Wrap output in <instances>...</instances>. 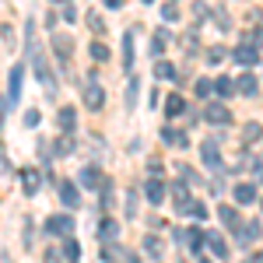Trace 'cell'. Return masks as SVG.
Here are the masks:
<instances>
[{
  "label": "cell",
  "mask_w": 263,
  "mask_h": 263,
  "mask_svg": "<svg viewBox=\"0 0 263 263\" xmlns=\"http://www.w3.org/2000/svg\"><path fill=\"white\" fill-rule=\"evenodd\" d=\"M102 102H105V91L99 88V81L88 74V81H84V105L95 112V109H102Z\"/></svg>",
  "instance_id": "6da1fadb"
},
{
  "label": "cell",
  "mask_w": 263,
  "mask_h": 263,
  "mask_svg": "<svg viewBox=\"0 0 263 263\" xmlns=\"http://www.w3.org/2000/svg\"><path fill=\"white\" fill-rule=\"evenodd\" d=\"M46 232H49V235H70V232H74V214H57V218H49V221H46Z\"/></svg>",
  "instance_id": "7a4b0ae2"
},
{
  "label": "cell",
  "mask_w": 263,
  "mask_h": 263,
  "mask_svg": "<svg viewBox=\"0 0 263 263\" xmlns=\"http://www.w3.org/2000/svg\"><path fill=\"white\" fill-rule=\"evenodd\" d=\"M39 186H42V176L35 172V168H21V190H25L28 197H35Z\"/></svg>",
  "instance_id": "3957f363"
},
{
  "label": "cell",
  "mask_w": 263,
  "mask_h": 263,
  "mask_svg": "<svg viewBox=\"0 0 263 263\" xmlns=\"http://www.w3.org/2000/svg\"><path fill=\"white\" fill-rule=\"evenodd\" d=\"M53 49H57V60L63 70H70V39L67 35H53Z\"/></svg>",
  "instance_id": "277c9868"
},
{
  "label": "cell",
  "mask_w": 263,
  "mask_h": 263,
  "mask_svg": "<svg viewBox=\"0 0 263 263\" xmlns=\"http://www.w3.org/2000/svg\"><path fill=\"white\" fill-rule=\"evenodd\" d=\"M102 256H105L109 263H126V253L120 249L116 239H102Z\"/></svg>",
  "instance_id": "5b68a950"
},
{
  "label": "cell",
  "mask_w": 263,
  "mask_h": 263,
  "mask_svg": "<svg viewBox=\"0 0 263 263\" xmlns=\"http://www.w3.org/2000/svg\"><path fill=\"white\" fill-rule=\"evenodd\" d=\"M207 120L218 123V126H228V123H232V112L224 109L221 102H211V105H207Z\"/></svg>",
  "instance_id": "8992f818"
},
{
  "label": "cell",
  "mask_w": 263,
  "mask_h": 263,
  "mask_svg": "<svg viewBox=\"0 0 263 263\" xmlns=\"http://www.w3.org/2000/svg\"><path fill=\"white\" fill-rule=\"evenodd\" d=\"M144 197H147L151 203H162L165 200V182L162 179H147L144 182Z\"/></svg>",
  "instance_id": "52a82bcc"
},
{
  "label": "cell",
  "mask_w": 263,
  "mask_h": 263,
  "mask_svg": "<svg viewBox=\"0 0 263 263\" xmlns=\"http://www.w3.org/2000/svg\"><path fill=\"white\" fill-rule=\"evenodd\" d=\"M200 155H203V162L211 165V168H221V155H218V144H214V141H203L200 144Z\"/></svg>",
  "instance_id": "ba28073f"
},
{
  "label": "cell",
  "mask_w": 263,
  "mask_h": 263,
  "mask_svg": "<svg viewBox=\"0 0 263 263\" xmlns=\"http://www.w3.org/2000/svg\"><path fill=\"white\" fill-rule=\"evenodd\" d=\"M232 57L242 63V67H253V63H260V49H253V46H239Z\"/></svg>",
  "instance_id": "9c48e42d"
},
{
  "label": "cell",
  "mask_w": 263,
  "mask_h": 263,
  "mask_svg": "<svg viewBox=\"0 0 263 263\" xmlns=\"http://www.w3.org/2000/svg\"><path fill=\"white\" fill-rule=\"evenodd\" d=\"M21 74H25V67H14V70H11V84H7V99L11 102H18L21 99Z\"/></svg>",
  "instance_id": "30bf717a"
},
{
  "label": "cell",
  "mask_w": 263,
  "mask_h": 263,
  "mask_svg": "<svg viewBox=\"0 0 263 263\" xmlns=\"http://www.w3.org/2000/svg\"><path fill=\"white\" fill-rule=\"evenodd\" d=\"M162 137H165V144H172V147H186V144H190V137H186L182 130H176V126H165Z\"/></svg>",
  "instance_id": "8fae6325"
},
{
  "label": "cell",
  "mask_w": 263,
  "mask_h": 263,
  "mask_svg": "<svg viewBox=\"0 0 263 263\" xmlns=\"http://www.w3.org/2000/svg\"><path fill=\"white\" fill-rule=\"evenodd\" d=\"M60 200L67 203V207H78V203H81V197H78V186H74V182H60Z\"/></svg>",
  "instance_id": "7c38bea8"
},
{
  "label": "cell",
  "mask_w": 263,
  "mask_h": 263,
  "mask_svg": "<svg viewBox=\"0 0 263 263\" xmlns=\"http://www.w3.org/2000/svg\"><path fill=\"white\" fill-rule=\"evenodd\" d=\"M179 239H182L186 246H190L193 253H197V249L203 246V232H200V228H186V232H179Z\"/></svg>",
  "instance_id": "4fadbf2b"
},
{
  "label": "cell",
  "mask_w": 263,
  "mask_h": 263,
  "mask_svg": "<svg viewBox=\"0 0 263 263\" xmlns=\"http://www.w3.org/2000/svg\"><path fill=\"white\" fill-rule=\"evenodd\" d=\"M172 197H176V207L186 211V207H190V186H186V182H172Z\"/></svg>",
  "instance_id": "5bb4252c"
},
{
  "label": "cell",
  "mask_w": 263,
  "mask_h": 263,
  "mask_svg": "<svg viewBox=\"0 0 263 263\" xmlns=\"http://www.w3.org/2000/svg\"><path fill=\"white\" fill-rule=\"evenodd\" d=\"M203 242L211 246V253H214L218 260H224V256H228V246H224V239H221V235H203Z\"/></svg>",
  "instance_id": "9a60e30c"
},
{
  "label": "cell",
  "mask_w": 263,
  "mask_h": 263,
  "mask_svg": "<svg viewBox=\"0 0 263 263\" xmlns=\"http://www.w3.org/2000/svg\"><path fill=\"white\" fill-rule=\"evenodd\" d=\"M168 42H172V35H168V32H155V39H151V53H155V57H162L165 49H168Z\"/></svg>",
  "instance_id": "2e32d148"
},
{
  "label": "cell",
  "mask_w": 263,
  "mask_h": 263,
  "mask_svg": "<svg viewBox=\"0 0 263 263\" xmlns=\"http://www.w3.org/2000/svg\"><path fill=\"white\" fill-rule=\"evenodd\" d=\"M235 200L239 203H253L256 200V190H253L249 182H239V186H235Z\"/></svg>",
  "instance_id": "e0dca14e"
},
{
  "label": "cell",
  "mask_w": 263,
  "mask_h": 263,
  "mask_svg": "<svg viewBox=\"0 0 263 263\" xmlns=\"http://www.w3.org/2000/svg\"><path fill=\"white\" fill-rule=\"evenodd\" d=\"M57 123H60L63 134H70L74 130V123H78V116H74V109H60V116H57Z\"/></svg>",
  "instance_id": "ac0fdd59"
},
{
  "label": "cell",
  "mask_w": 263,
  "mask_h": 263,
  "mask_svg": "<svg viewBox=\"0 0 263 263\" xmlns=\"http://www.w3.org/2000/svg\"><path fill=\"white\" fill-rule=\"evenodd\" d=\"M81 186H88V190H99V186H102L99 168H84V172H81Z\"/></svg>",
  "instance_id": "d6986e66"
},
{
  "label": "cell",
  "mask_w": 263,
  "mask_h": 263,
  "mask_svg": "<svg viewBox=\"0 0 263 263\" xmlns=\"http://www.w3.org/2000/svg\"><path fill=\"white\" fill-rule=\"evenodd\" d=\"M155 78H158V81H172V78H176V67L165 63V60H158L155 63Z\"/></svg>",
  "instance_id": "ffe728a7"
},
{
  "label": "cell",
  "mask_w": 263,
  "mask_h": 263,
  "mask_svg": "<svg viewBox=\"0 0 263 263\" xmlns=\"http://www.w3.org/2000/svg\"><path fill=\"white\" fill-rule=\"evenodd\" d=\"M182 109H186L182 95H168V99H165V112H168V116H179Z\"/></svg>",
  "instance_id": "44dd1931"
},
{
  "label": "cell",
  "mask_w": 263,
  "mask_h": 263,
  "mask_svg": "<svg viewBox=\"0 0 263 263\" xmlns=\"http://www.w3.org/2000/svg\"><path fill=\"white\" fill-rule=\"evenodd\" d=\"M260 134H263L260 123H246V126H242V144H256V141H260Z\"/></svg>",
  "instance_id": "7402d4cb"
},
{
  "label": "cell",
  "mask_w": 263,
  "mask_h": 263,
  "mask_svg": "<svg viewBox=\"0 0 263 263\" xmlns=\"http://www.w3.org/2000/svg\"><path fill=\"white\" fill-rule=\"evenodd\" d=\"M116 232H120V228H116L112 218H102V221H99V235H102V239H116Z\"/></svg>",
  "instance_id": "603a6c76"
},
{
  "label": "cell",
  "mask_w": 263,
  "mask_h": 263,
  "mask_svg": "<svg viewBox=\"0 0 263 263\" xmlns=\"http://www.w3.org/2000/svg\"><path fill=\"white\" fill-rule=\"evenodd\" d=\"M235 88H239V91H242V95H256V78H253V74H242V78H239V84H235Z\"/></svg>",
  "instance_id": "cb8c5ba5"
},
{
  "label": "cell",
  "mask_w": 263,
  "mask_h": 263,
  "mask_svg": "<svg viewBox=\"0 0 263 263\" xmlns=\"http://www.w3.org/2000/svg\"><path fill=\"white\" fill-rule=\"evenodd\" d=\"M218 214H221V221L228 224V228H239V211H235V207H221Z\"/></svg>",
  "instance_id": "d4e9b609"
},
{
  "label": "cell",
  "mask_w": 263,
  "mask_h": 263,
  "mask_svg": "<svg viewBox=\"0 0 263 263\" xmlns=\"http://www.w3.org/2000/svg\"><path fill=\"white\" fill-rule=\"evenodd\" d=\"M235 232H239V239H246V242H249V239H256V235H260V224H256V221H249V224H246V228H242V224H239Z\"/></svg>",
  "instance_id": "484cf974"
},
{
  "label": "cell",
  "mask_w": 263,
  "mask_h": 263,
  "mask_svg": "<svg viewBox=\"0 0 263 263\" xmlns=\"http://www.w3.org/2000/svg\"><path fill=\"white\" fill-rule=\"evenodd\" d=\"M214 91H218V95H221V99H228V95H232V91H235V84L228 81V78H218V81H214Z\"/></svg>",
  "instance_id": "4316f807"
},
{
  "label": "cell",
  "mask_w": 263,
  "mask_h": 263,
  "mask_svg": "<svg viewBox=\"0 0 263 263\" xmlns=\"http://www.w3.org/2000/svg\"><path fill=\"white\" fill-rule=\"evenodd\" d=\"M91 57H95V60H109V46H102V42H91Z\"/></svg>",
  "instance_id": "83f0119b"
},
{
  "label": "cell",
  "mask_w": 263,
  "mask_h": 263,
  "mask_svg": "<svg viewBox=\"0 0 263 263\" xmlns=\"http://www.w3.org/2000/svg\"><path fill=\"white\" fill-rule=\"evenodd\" d=\"M144 249H147L151 256H162V246H158V239H155V235H147V239H144Z\"/></svg>",
  "instance_id": "f1b7e54d"
},
{
  "label": "cell",
  "mask_w": 263,
  "mask_h": 263,
  "mask_svg": "<svg viewBox=\"0 0 263 263\" xmlns=\"http://www.w3.org/2000/svg\"><path fill=\"white\" fill-rule=\"evenodd\" d=\"M190 214H193V221H203V218H207V207H203V203H193V200H190Z\"/></svg>",
  "instance_id": "f546056e"
},
{
  "label": "cell",
  "mask_w": 263,
  "mask_h": 263,
  "mask_svg": "<svg viewBox=\"0 0 263 263\" xmlns=\"http://www.w3.org/2000/svg\"><path fill=\"white\" fill-rule=\"evenodd\" d=\"M63 253H67L70 260H78V256H81V246L74 242V239H67V246H63Z\"/></svg>",
  "instance_id": "4dcf8cb0"
},
{
  "label": "cell",
  "mask_w": 263,
  "mask_h": 263,
  "mask_svg": "<svg viewBox=\"0 0 263 263\" xmlns=\"http://www.w3.org/2000/svg\"><path fill=\"white\" fill-rule=\"evenodd\" d=\"M162 14H165V21H176V18H179V7H176V4H165Z\"/></svg>",
  "instance_id": "1f68e13d"
},
{
  "label": "cell",
  "mask_w": 263,
  "mask_h": 263,
  "mask_svg": "<svg viewBox=\"0 0 263 263\" xmlns=\"http://www.w3.org/2000/svg\"><path fill=\"white\" fill-rule=\"evenodd\" d=\"M221 60H224V49H218V46L207 49V63H221Z\"/></svg>",
  "instance_id": "d6a6232c"
},
{
  "label": "cell",
  "mask_w": 263,
  "mask_h": 263,
  "mask_svg": "<svg viewBox=\"0 0 263 263\" xmlns=\"http://www.w3.org/2000/svg\"><path fill=\"white\" fill-rule=\"evenodd\" d=\"M57 151H60V155H70V151H74V141H70V134H67V137L57 144Z\"/></svg>",
  "instance_id": "836d02e7"
},
{
  "label": "cell",
  "mask_w": 263,
  "mask_h": 263,
  "mask_svg": "<svg viewBox=\"0 0 263 263\" xmlns=\"http://www.w3.org/2000/svg\"><path fill=\"white\" fill-rule=\"evenodd\" d=\"M211 88H214V84L207 81V78H200V81H197V95H200V99H203V95H211Z\"/></svg>",
  "instance_id": "e575fe53"
},
{
  "label": "cell",
  "mask_w": 263,
  "mask_h": 263,
  "mask_svg": "<svg viewBox=\"0 0 263 263\" xmlns=\"http://www.w3.org/2000/svg\"><path fill=\"white\" fill-rule=\"evenodd\" d=\"M25 126H39V109H28L25 112Z\"/></svg>",
  "instance_id": "d590c367"
},
{
  "label": "cell",
  "mask_w": 263,
  "mask_h": 263,
  "mask_svg": "<svg viewBox=\"0 0 263 263\" xmlns=\"http://www.w3.org/2000/svg\"><path fill=\"white\" fill-rule=\"evenodd\" d=\"M88 25H91V32H105V25H102L99 14H91V18H88Z\"/></svg>",
  "instance_id": "8d00e7d4"
},
{
  "label": "cell",
  "mask_w": 263,
  "mask_h": 263,
  "mask_svg": "<svg viewBox=\"0 0 263 263\" xmlns=\"http://www.w3.org/2000/svg\"><path fill=\"white\" fill-rule=\"evenodd\" d=\"M46 263H60V253H57V249H49V253H46Z\"/></svg>",
  "instance_id": "74e56055"
},
{
  "label": "cell",
  "mask_w": 263,
  "mask_h": 263,
  "mask_svg": "<svg viewBox=\"0 0 263 263\" xmlns=\"http://www.w3.org/2000/svg\"><path fill=\"white\" fill-rule=\"evenodd\" d=\"M105 7H123V0H102Z\"/></svg>",
  "instance_id": "f35d334b"
},
{
  "label": "cell",
  "mask_w": 263,
  "mask_h": 263,
  "mask_svg": "<svg viewBox=\"0 0 263 263\" xmlns=\"http://www.w3.org/2000/svg\"><path fill=\"white\" fill-rule=\"evenodd\" d=\"M0 126H4V99H0Z\"/></svg>",
  "instance_id": "ab89813d"
},
{
  "label": "cell",
  "mask_w": 263,
  "mask_h": 263,
  "mask_svg": "<svg viewBox=\"0 0 263 263\" xmlns=\"http://www.w3.org/2000/svg\"><path fill=\"white\" fill-rule=\"evenodd\" d=\"M253 263H263V253H256V256H253Z\"/></svg>",
  "instance_id": "60d3db41"
},
{
  "label": "cell",
  "mask_w": 263,
  "mask_h": 263,
  "mask_svg": "<svg viewBox=\"0 0 263 263\" xmlns=\"http://www.w3.org/2000/svg\"><path fill=\"white\" fill-rule=\"evenodd\" d=\"M57 4H70V0H57Z\"/></svg>",
  "instance_id": "b9f144b4"
},
{
  "label": "cell",
  "mask_w": 263,
  "mask_h": 263,
  "mask_svg": "<svg viewBox=\"0 0 263 263\" xmlns=\"http://www.w3.org/2000/svg\"><path fill=\"white\" fill-rule=\"evenodd\" d=\"M144 4H151V0H144Z\"/></svg>",
  "instance_id": "7bdbcfd3"
}]
</instances>
